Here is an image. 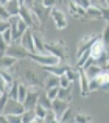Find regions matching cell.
<instances>
[{
    "mask_svg": "<svg viewBox=\"0 0 109 123\" xmlns=\"http://www.w3.org/2000/svg\"><path fill=\"white\" fill-rule=\"evenodd\" d=\"M66 69H67V66H64L62 62L54 64V66H44L42 67V70H45V72H48V73H53V75H58V76L62 75V73L66 72Z\"/></svg>",
    "mask_w": 109,
    "mask_h": 123,
    "instance_id": "9a60e30c",
    "label": "cell"
},
{
    "mask_svg": "<svg viewBox=\"0 0 109 123\" xmlns=\"http://www.w3.org/2000/svg\"><path fill=\"white\" fill-rule=\"evenodd\" d=\"M58 92H59V86H56V87H50V89H47V92H45V93H47V97H48V98L53 101V100L58 97Z\"/></svg>",
    "mask_w": 109,
    "mask_h": 123,
    "instance_id": "1f68e13d",
    "label": "cell"
},
{
    "mask_svg": "<svg viewBox=\"0 0 109 123\" xmlns=\"http://www.w3.org/2000/svg\"><path fill=\"white\" fill-rule=\"evenodd\" d=\"M6 48H8V44H6L5 39H3V37L0 36V56H2V55H5Z\"/></svg>",
    "mask_w": 109,
    "mask_h": 123,
    "instance_id": "60d3db41",
    "label": "cell"
},
{
    "mask_svg": "<svg viewBox=\"0 0 109 123\" xmlns=\"http://www.w3.org/2000/svg\"><path fill=\"white\" fill-rule=\"evenodd\" d=\"M70 86H72V81L62 73V75L59 76V87H70Z\"/></svg>",
    "mask_w": 109,
    "mask_h": 123,
    "instance_id": "e575fe53",
    "label": "cell"
},
{
    "mask_svg": "<svg viewBox=\"0 0 109 123\" xmlns=\"http://www.w3.org/2000/svg\"><path fill=\"white\" fill-rule=\"evenodd\" d=\"M45 50L47 53L53 55V56L59 58L61 62L67 59V55H69V50H67V45L64 41H58V42H50V44H45Z\"/></svg>",
    "mask_w": 109,
    "mask_h": 123,
    "instance_id": "6da1fadb",
    "label": "cell"
},
{
    "mask_svg": "<svg viewBox=\"0 0 109 123\" xmlns=\"http://www.w3.org/2000/svg\"><path fill=\"white\" fill-rule=\"evenodd\" d=\"M44 122H58L56 114H54L53 109H47V114H45V117H44Z\"/></svg>",
    "mask_w": 109,
    "mask_h": 123,
    "instance_id": "d6a6232c",
    "label": "cell"
},
{
    "mask_svg": "<svg viewBox=\"0 0 109 123\" xmlns=\"http://www.w3.org/2000/svg\"><path fill=\"white\" fill-rule=\"evenodd\" d=\"M8 100H9V97H8V93H2V97H0V114H3V111H5V106H6V103H8Z\"/></svg>",
    "mask_w": 109,
    "mask_h": 123,
    "instance_id": "836d02e7",
    "label": "cell"
},
{
    "mask_svg": "<svg viewBox=\"0 0 109 123\" xmlns=\"http://www.w3.org/2000/svg\"><path fill=\"white\" fill-rule=\"evenodd\" d=\"M67 8H69V12L73 16V17L76 19H86V9L81 8L79 5H76V2H69V5H67Z\"/></svg>",
    "mask_w": 109,
    "mask_h": 123,
    "instance_id": "8fae6325",
    "label": "cell"
},
{
    "mask_svg": "<svg viewBox=\"0 0 109 123\" xmlns=\"http://www.w3.org/2000/svg\"><path fill=\"white\" fill-rule=\"evenodd\" d=\"M73 2H76V5H79L81 6V8H89V6L91 5H94V3H92V0H73Z\"/></svg>",
    "mask_w": 109,
    "mask_h": 123,
    "instance_id": "ab89813d",
    "label": "cell"
},
{
    "mask_svg": "<svg viewBox=\"0 0 109 123\" xmlns=\"http://www.w3.org/2000/svg\"><path fill=\"white\" fill-rule=\"evenodd\" d=\"M30 59H33L34 62H37L39 66H54V64H59V58L53 56L50 53H30L28 55Z\"/></svg>",
    "mask_w": 109,
    "mask_h": 123,
    "instance_id": "3957f363",
    "label": "cell"
},
{
    "mask_svg": "<svg viewBox=\"0 0 109 123\" xmlns=\"http://www.w3.org/2000/svg\"><path fill=\"white\" fill-rule=\"evenodd\" d=\"M56 86H59V76L50 73L45 78V81H44V89L47 90V89H50V87H56Z\"/></svg>",
    "mask_w": 109,
    "mask_h": 123,
    "instance_id": "d6986e66",
    "label": "cell"
},
{
    "mask_svg": "<svg viewBox=\"0 0 109 123\" xmlns=\"http://www.w3.org/2000/svg\"><path fill=\"white\" fill-rule=\"evenodd\" d=\"M56 98L70 101V100H72V86H70V87H59V92H58Z\"/></svg>",
    "mask_w": 109,
    "mask_h": 123,
    "instance_id": "44dd1931",
    "label": "cell"
},
{
    "mask_svg": "<svg viewBox=\"0 0 109 123\" xmlns=\"http://www.w3.org/2000/svg\"><path fill=\"white\" fill-rule=\"evenodd\" d=\"M6 122L9 123H22V115L20 114H5Z\"/></svg>",
    "mask_w": 109,
    "mask_h": 123,
    "instance_id": "f1b7e54d",
    "label": "cell"
},
{
    "mask_svg": "<svg viewBox=\"0 0 109 123\" xmlns=\"http://www.w3.org/2000/svg\"><path fill=\"white\" fill-rule=\"evenodd\" d=\"M101 41L104 42V45H109V22H108L106 27H104L103 33H101Z\"/></svg>",
    "mask_w": 109,
    "mask_h": 123,
    "instance_id": "8d00e7d4",
    "label": "cell"
},
{
    "mask_svg": "<svg viewBox=\"0 0 109 123\" xmlns=\"http://www.w3.org/2000/svg\"><path fill=\"white\" fill-rule=\"evenodd\" d=\"M50 16H52V19H53V22H54L58 30H64V28L67 27V17H66V14H64V11L59 9L58 6L50 8Z\"/></svg>",
    "mask_w": 109,
    "mask_h": 123,
    "instance_id": "277c9868",
    "label": "cell"
},
{
    "mask_svg": "<svg viewBox=\"0 0 109 123\" xmlns=\"http://www.w3.org/2000/svg\"><path fill=\"white\" fill-rule=\"evenodd\" d=\"M69 108V101L67 100H61V98H54L52 101V109L54 111V114H56V118L58 122H59L61 115L64 114V111Z\"/></svg>",
    "mask_w": 109,
    "mask_h": 123,
    "instance_id": "30bf717a",
    "label": "cell"
},
{
    "mask_svg": "<svg viewBox=\"0 0 109 123\" xmlns=\"http://www.w3.org/2000/svg\"><path fill=\"white\" fill-rule=\"evenodd\" d=\"M41 106H44L45 109H52V100L47 97V93H39V100H37Z\"/></svg>",
    "mask_w": 109,
    "mask_h": 123,
    "instance_id": "cb8c5ba5",
    "label": "cell"
},
{
    "mask_svg": "<svg viewBox=\"0 0 109 123\" xmlns=\"http://www.w3.org/2000/svg\"><path fill=\"white\" fill-rule=\"evenodd\" d=\"M5 8H6V11L9 12V16L14 17V16H19V11H20V3H19V0H9V2L5 5Z\"/></svg>",
    "mask_w": 109,
    "mask_h": 123,
    "instance_id": "e0dca14e",
    "label": "cell"
},
{
    "mask_svg": "<svg viewBox=\"0 0 109 123\" xmlns=\"http://www.w3.org/2000/svg\"><path fill=\"white\" fill-rule=\"evenodd\" d=\"M0 76L3 78V81H5V84H6V93H8L9 86L14 83V76L8 72V69H0Z\"/></svg>",
    "mask_w": 109,
    "mask_h": 123,
    "instance_id": "ffe728a7",
    "label": "cell"
},
{
    "mask_svg": "<svg viewBox=\"0 0 109 123\" xmlns=\"http://www.w3.org/2000/svg\"><path fill=\"white\" fill-rule=\"evenodd\" d=\"M8 2H9V0H0V5H6Z\"/></svg>",
    "mask_w": 109,
    "mask_h": 123,
    "instance_id": "c3c4849f",
    "label": "cell"
},
{
    "mask_svg": "<svg viewBox=\"0 0 109 123\" xmlns=\"http://www.w3.org/2000/svg\"><path fill=\"white\" fill-rule=\"evenodd\" d=\"M0 92H6V84H5L2 76H0Z\"/></svg>",
    "mask_w": 109,
    "mask_h": 123,
    "instance_id": "bcb514c9",
    "label": "cell"
},
{
    "mask_svg": "<svg viewBox=\"0 0 109 123\" xmlns=\"http://www.w3.org/2000/svg\"><path fill=\"white\" fill-rule=\"evenodd\" d=\"M34 114L37 115V117H41L44 120V117H45V114H47V109L44 108V106H41L39 103H37L36 106H34Z\"/></svg>",
    "mask_w": 109,
    "mask_h": 123,
    "instance_id": "4dcf8cb0",
    "label": "cell"
},
{
    "mask_svg": "<svg viewBox=\"0 0 109 123\" xmlns=\"http://www.w3.org/2000/svg\"><path fill=\"white\" fill-rule=\"evenodd\" d=\"M100 37V34H89V36H84L81 37L78 42V50H76V58L79 56V55H83L86 50H89V48L92 47V44H94L95 41Z\"/></svg>",
    "mask_w": 109,
    "mask_h": 123,
    "instance_id": "8992f818",
    "label": "cell"
},
{
    "mask_svg": "<svg viewBox=\"0 0 109 123\" xmlns=\"http://www.w3.org/2000/svg\"><path fill=\"white\" fill-rule=\"evenodd\" d=\"M59 2H61V0H42L41 3H42L45 8H48V9H50V8H53V6H56Z\"/></svg>",
    "mask_w": 109,
    "mask_h": 123,
    "instance_id": "74e56055",
    "label": "cell"
},
{
    "mask_svg": "<svg viewBox=\"0 0 109 123\" xmlns=\"http://www.w3.org/2000/svg\"><path fill=\"white\" fill-rule=\"evenodd\" d=\"M78 83H79V90H81V95L83 97H87L89 95V78L87 75H86V72L81 69V67H78Z\"/></svg>",
    "mask_w": 109,
    "mask_h": 123,
    "instance_id": "9c48e42d",
    "label": "cell"
},
{
    "mask_svg": "<svg viewBox=\"0 0 109 123\" xmlns=\"http://www.w3.org/2000/svg\"><path fill=\"white\" fill-rule=\"evenodd\" d=\"M20 45L25 48V50H28L30 53H34V33L31 31L30 27H28L27 30H25V33L22 34Z\"/></svg>",
    "mask_w": 109,
    "mask_h": 123,
    "instance_id": "52a82bcc",
    "label": "cell"
},
{
    "mask_svg": "<svg viewBox=\"0 0 109 123\" xmlns=\"http://www.w3.org/2000/svg\"><path fill=\"white\" fill-rule=\"evenodd\" d=\"M16 62H17V59L16 58H12V56H9V55H2L0 56V67L2 69H12V67L16 66Z\"/></svg>",
    "mask_w": 109,
    "mask_h": 123,
    "instance_id": "2e32d148",
    "label": "cell"
},
{
    "mask_svg": "<svg viewBox=\"0 0 109 123\" xmlns=\"http://www.w3.org/2000/svg\"><path fill=\"white\" fill-rule=\"evenodd\" d=\"M97 89H100V84H98V81L95 78L89 80V90H91V92H94V90H97Z\"/></svg>",
    "mask_w": 109,
    "mask_h": 123,
    "instance_id": "f35d334b",
    "label": "cell"
},
{
    "mask_svg": "<svg viewBox=\"0 0 109 123\" xmlns=\"http://www.w3.org/2000/svg\"><path fill=\"white\" fill-rule=\"evenodd\" d=\"M27 93H28V86L24 84V83H19V87H17V101L24 103Z\"/></svg>",
    "mask_w": 109,
    "mask_h": 123,
    "instance_id": "7402d4cb",
    "label": "cell"
},
{
    "mask_svg": "<svg viewBox=\"0 0 109 123\" xmlns=\"http://www.w3.org/2000/svg\"><path fill=\"white\" fill-rule=\"evenodd\" d=\"M2 93H5V92H0V97H2Z\"/></svg>",
    "mask_w": 109,
    "mask_h": 123,
    "instance_id": "f5cc1de1",
    "label": "cell"
},
{
    "mask_svg": "<svg viewBox=\"0 0 109 123\" xmlns=\"http://www.w3.org/2000/svg\"><path fill=\"white\" fill-rule=\"evenodd\" d=\"M95 80H97V81H98V84H100V87L101 86H103V84H106L108 81H109V73L106 72V70H101V72L100 73H98V75L97 76H95Z\"/></svg>",
    "mask_w": 109,
    "mask_h": 123,
    "instance_id": "484cf974",
    "label": "cell"
},
{
    "mask_svg": "<svg viewBox=\"0 0 109 123\" xmlns=\"http://www.w3.org/2000/svg\"><path fill=\"white\" fill-rule=\"evenodd\" d=\"M19 16H20V19H22V20H24L30 28L33 27V11H31V8H28V6H25V5H20Z\"/></svg>",
    "mask_w": 109,
    "mask_h": 123,
    "instance_id": "7c38bea8",
    "label": "cell"
},
{
    "mask_svg": "<svg viewBox=\"0 0 109 123\" xmlns=\"http://www.w3.org/2000/svg\"><path fill=\"white\" fill-rule=\"evenodd\" d=\"M86 19H91V20H98V19H103V11H101L100 6L91 5L89 8H86Z\"/></svg>",
    "mask_w": 109,
    "mask_h": 123,
    "instance_id": "4fadbf2b",
    "label": "cell"
},
{
    "mask_svg": "<svg viewBox=\"0 0 109 123\" xmlns=\"http://www.w3.org/2000/svg\"><path fill=\"white\" fill-rule=\"evenodd\" d=\"M9 19H11V16L6 11L5 5H0V20H9Z\"/></svg>",
    "mask_w": 109,
    "mask_h": 123,
    "instance_id": "d590c367",
    "label": "cell"
},
{
    "mask_svg": "<svg viewBox=\"0 0 109 123\" xmlns=\"http://www.w3.org/2000/svg\"><path fill=\"white\" fill-rule=\"evenodd\" d=\"M73 122H79V123L92 122V117L91 115H86V114H76V115H73Z\"/></svg>",
    "mask_w": 109,
    "mask_h": 123,
    "instance_id": "f546056e",
    "label": "cell"
},
{
    "mask_svg": "<svg viewBox=\"0 0 109 123\" xmlns=\"http://www.w3.org/2000/svg\"><path fill=\"white\" fill-rule=\"evenodd\" d=\"M41 2H42V0H36V3H41Z\"/></svg>",
    "mask_w": 109,
    "mask_h": 123,
    "instance_id": "816d5d0a",
    "label": "cell"
},
{
    "mask_svg": "<svg viewBox=\"0 0 109 123\" xmlns=\"http://www.w3.org/2000/svg\"><path fill=\"white\" fill-rule=\"evenodd\" d=\"M101 11H103V19L109 20V8H108V6H106V8H101Z\"/></svg>",
    "mask_w": 109,
    "mask_h": 123,
    "instance_id": "f6af8a7d",
    "label": "cell"
},
{
    "mask_svg": "<svg viewBox=\"0 0 109 123\" xmlns=\"http://www.w3.org/2000/svg\"><path fill=\"white\" fill-rule=\"evenodd\" d=\"M64 75H66L72 83H73V81H78V70L73 69V67H69V66H67V69H66V72H64Z\"/></svg>",
    "mask_w": 109,
    "mask_h": 123,
    "instance_id": "603a6c76",
    "label": "cell"
},
{
    "mask_svg": "<svg viewBox=\"0 0 109 123\" xmlns=\"http://www.w3.org/2000/svg\"><path fill=\"white\" fill-rule=\"evenodd\" d=\"M34 109H25L24 111V114H22V123H28V122H33V118H34Z\"/></svg>",
    "mask_w": 109,
    "mask_h": 123,
    "instance_id": "d4e9b609",
    "label": "cell"
},
{
    "mask_svg": "<svg viewBox=\"0 0 109 123\" xmlns=\"http://www.w3.org/2000/svg\"><path fill=\"white\" fill-rule=\"evenodd\" d=\"M106 6H108V8H109V0H106Z\"/></svg>",
    "mask_w": 109,
    "mask_h": 123,
    "instance_id": "681fc988",
    "label": "cell"
},
{
    "mask_svg": "<svg viewBox=\"0 0 109 123\" xmlns=\"http://www.w3.org/2000/svg\"><path fill=\"white\" fill-rule=\"evenodd\" d=\"M24 80H25V83H27L30 87H31V86H36V87L41 86V81L37 80L36 73H34L31 69H27V70L24 72Z\"/></svg>",
    "mask_w": 109,
    "mask_h": 123,
    "instance_id": "5bb4252c",
    "label": "cell"
},
{
    "mask_svg": "<svg viewBox=\"0 0 109 123\" xmlns=\"http://www.w3.org/2000/svg\"><path fill=\"white\" fill-rule=\"evenodd\" d=\"M103 55H106V45H104V42L101 41V36L98 37L97 41L92 44V47H91V56L94 58L95 61H98Z\"/></svg>",
    "mask_w": 109,
    "mask_h": 123,
    "instance_id": "ba28073f",
    "label": "cell"
},
{
    "mask_svg": "<svg viewBox=\"0 0 109 123\" xmlns=\"http://www.w3.org/2000/svg\"><path fill=\"white\" fill-rule=\"evenodd\" d=\"M9 28H11V33H12V39L20 41L22 34L25 33V30L28 28V25L20 19V16H14V17L9 19Z\"/></svg>",
    "mask_w": 109,
    "mask_h": 123,
    "instance_id": "7a4b0ae2",
    "label": "cell"
},
{
    "mask_svg": "<svg viewBox=\"0 0 109 123\" xmlns=\"http://www.w3.org/2000/svg\"><path fill=\"white\" fill-rule=\"evenodd\" d=\"M101 2H106V0H101Z\"/></svg>",
    "mask_w": 109,
    "mask_h": 123,
    "instance_id": "db71d44e",
    "label": "cell"
},
{
    "mask_svg": "<svg viewBox=\"0 0 109 123\" xmlns=\"http://www.w3.org/2000/svg\"><path fill=\"white\" fill-rule=\"evenodd\" d=\"M0 36L5 39V42H6L8 45H11L12 42H14V39H12V33H11V28H6V30L3 31L2 34H0Z\"/></svg>",
    "mask_w": 109,
    "mask_h": 123,
    "instance_id": "4316f807",
    "label": "cell"
},
{
    "mask_svg": "<svg viewBox=\"0 0 109 123\" xmlns=\"http://www.w3.org/2000/svg\"><path fill=\"white\" fill-rule=\"evenodd\" d=\"M22 5L28 6V8H33V6L36 5V0H24V3H22Z\"/></svg>",
    "mask_w": 109,
    "mask_h": 123,
    "instance_id": "ee69618b",
    "label": "cell"
},
{
    "mask_svg": "<svg viewBox=\"0 0 109 123\" xmlns=\"http://www.w3.org/2000/svg\"><path fill=\"white\" fill-rule=\"evenodd\" d=\"M106 55H108V61H109V51H106Z\"/></svg>",
    "mask_w": 109,
    "mask_h": 123,
    "instance_id": "f907efd6",
    "label": "cell"
},
{
    "mask_svg": "<svg viewBox=\"0 0 109 123\" xmlns=\"http://www.w3.org/2000/svg\"><path fill=\"white\" fill-rule=\"evenodd\" d=\"M101 89H104V90H108V92H109V81L106 84H103V86H101Z\"/></svg>",
    "mask_w": 109,
    "mask_h": 123,
    "instance_id": "7dc6e473",
    "label": "cell"
},
{
    "mask_svg": "<svg viewBox=\"0 0 109 123\" xmlns=\"http://www.w3.org/2000/svg\"><path fill=\"white\" fill-rule=\"evenodd\" d=\"M95 62H97V61H95V59H94V58H92V56H91V58H89V59H87V61H86V62H84V64H83V67H81V69H84V70H86V69H87V67H91V66H92V64H95Z\"/></svg>",
    "mask_w": 109,
    "mask_h": 123,
    "instance_id": "7bdbcfd3",
    "label": "cell"
},
{
    "mask_svg": "<svg viewBox=\"0 0 109 123\" xmlns=\"http://www.w3.org/2000/svg\"><path fill=\"white\" fill-rule=\"evenodd\" d=\"M83 70H84V69H83ZM101 70H103V67H101L98 62H95V64H92L91 67H87L84 72H86V75H87V78L92 80V78H95V76H97L98 73L101 72Z\"/></svg>",
    "mask_w": 109,
    "mask_h": 123,
    "instance_id": "ac0fdd59",
    "label": "cell"
},
{
    "mask_svg": "<svg viewBox=\"0 0 109 123\" xmlns=\"http://www.w3.org/2000/svg\"><path fill=\"white\" fill-rule=\"evenodd\" d=\"M6 28H9V20H0V34H2Z\"/></svg>",
    "mask_w": 109,
    "mask_h": 123,
    "instance_id": "b9f144b4",
    "label": "cell"
},
{
    "mask_svg": "<svg viewBox=\"0 0 109 123\" xmlns=\"http://www.w3.org/2000/svg\"><path fill=\"white\" fill-rule=\"evenodd\" d=\"M72 112H73V111H72V108L69 106V108H67L66 111H64V114L61 115L59 122H70V120L73 122V115H72Z\"/></svg>",
    "mask_w": 109,
    "mask_h": 123,
    "instance_id": "83f0119b",
    "label": "cell"
},
{
    "mask_svg": "<svg viewBox=\"0 0 109 123\" xmlns=\"http://www.w3.org/2000/svg\"><path fill=\"white\" fill-rule=\"evenodd\" d=\"M5 53H6V55H9V56H12V58H16L17 61H20V59H27L28 55H30V51L25 50L22 45L11 44V45H8V48H6Z\"/></svg>",
    "mask_w": 109,
    "mask_h": 123,
    "instance_id": "5b68a950",
    "label": "cell"
}]
</instances>
